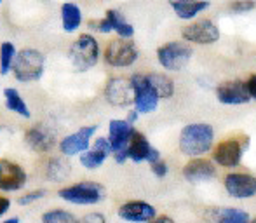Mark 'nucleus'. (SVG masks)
<instances>
[{"label":"nucleus","mask_w":256,"mask_h":223,"mask_svg":"<svg viewBox=\"0 0 256 223\" xmlns=\"http://www.w3.org/2000/svg\"><path fill=\"white\" fill-rule=\"evenodd\" d=\"M64 34H75L82 26V9L75 2H64L60 9Z\"/></svg>","instance_id":"nucleus-20"},{"label":"nucleus","mask_w":256,"mask_h":223,"mask_svg":"<svg viewBox=\"0 0 256 223\" xmlns=\"http://www.w3.org/2000/svg\"><path fill=\"white\" fill-rule=\"evenodd\" d=\"M131 86H132V92H134V98H132V105L134 108L142 114H152L157 110L158 106V96L154 91V88L150 86L148 78L145 74H134L131 75Z\"/></svg>","instance_id":"nucleus-8"},{"label":"nucleus","mask_w":256,"mask_h":223,"mask_svg":"<svg viewBox=\"0 0 256 223\" xmlns=\"http://www.w3.org/2000/svg\"><path fill=\"white\" fill-rule=\"evenodd\" d=\"M250 214L239 208H225L220 210L216 223H250Z\"/></svg>","instance_id":"nucleus-26"},{"label":"nucleus","mask_w":256,"mask_h":223,"mask_svg":"<svg viewBox=\"0 0 256 223\" xmlns=\"http://www.w3.org/2000/svg\"><path fill=\"white\" fill-rule=\"evenodd\" d=\"M92 148L102 150V152L108 154V156L112 154V145H110V142H108V138H96L94 143H92Z\"/></svg>","instance_id":"nucleus-33"},{"label":"nucleus","mask_w":256,"mask_h":223,"mask_svg":"<svg viewBox=\"0 0 256 223\" xmlns=\"http://www.w3.org/2000/svg\"><path fill=\"white\" fill-rule=\"evenodd\" d=\"M223 185L234 199H251L256 196V176L248 172H230L223 180Z\"/></svg>","instance_id":"nucleus-12"},{"label":"nucleus","mask_w":256,"mask_h":223,"mask_svg":"<svg viewBox=\"0 0 256 223\" xmlns=\"http://www.w3.org/2000/svg\"><path fill=\"white\" fill-rule=\"evenodd\" d=\"M194 49L185 40H171L157 49V61L168 72H182L190 63Z\"/></svg>","instance_id":"nucleus-4"},{"label":"nucleus","mask_w":256,"mask_h":223,"mask_svg":"<svg viewBox=\"0 0 256 223\" xmlns=\"http://www.w3.org/2000/svg\"><path fill=\"white\" fill-rule=\"evenodd\" d=\"M4 223H20V218H16V216H14V218H9V220H6Z\"/></svg>","instance_id":"nucleus-40"},{"label":"nucleus","mask_w":256,"mask_h":223,"mask_svg":"<svg viewBox=\"0 0 256 223\" xmlns=\"http://www.w3.org/2000/svg\"><path fill=\"white\" fill-rule=\"evenodd\" d=\"M126 148H128V157L132 162H143V160H146V157H148L150 150H152V145H150V142L146 140V136L143 134V132L134 129V132H132L131 140H129Z\"/></svg>","instance_id":"nucleus-21"},{"label":"nucleus","mask_w":256,"mask_h":223,"mask_svg":"<svg viewBox=\"0 0 256 223\" xmlns=\"http://www.w3.org/2000/svg\"><path fill=\"white\" fill-rule=\"evenodd\" d=\"M24 142H26V145L34 152L46 154L49 150H52V146L56 145V134H54L48 126L37 124L24 132Z\"/></svg>","instance_id":"nucleus-15"},{"label":"nucleus","mask_w":256,"mask_h":223,"mask_svg":"<svg viewBox=\"0 0 256 223\" xmlns=\"http://www.w3.org/2000/svg\"><path fill=\"white\" fill-rule=\"evenodd\" d=\"M9 208H10V200L7 197H0V216H4L9 211Z\"/></svg>","instance_id":"nucleus-37"},{"label":"nucleus","mask_w":256,"mask_h":223,"mask_svg":"<svg viewBox=\"0 0 256 223\" xmlns=\"http://www.w3.org/2000/svg\"><path fill=\"white\" fill-rule=\"evenodd\" d=\"M42 223H78V218L64 210H51L42 214Z\"/></svg>","instance_id":"nucleus-29"},{"label":"nucleus","mask_w":256,"mask_h":223,"mask_svg":"<svg viewBox=\"0 0 256 223\" xmlns=\"http://www.w3.org/2000/svg\"><path fill=\"white\" fill-rule=\"evenodd\" d=\"M58 196L64 202L77 204V206H92L104 199V188L96 182H80L61 188Z\"/></svg>","instance_id":"nucleus-6"},{"label":"nucleus","mask_w":256,"mask_h":223,"mask_svg":"<svg viewBox=\"0 0 256 223\" xmlns=\"http://www.w3.org/2000/svg\"><path fill=\"white\" fill-rule=\"evenodd\" d=\"M4 102H6V108L12 114L20 115L23 118H30L32 112L28 108V105L24 103L23 96L20 94V91L14 88H6L4 89Z\"/></svg>","instance_id":"nucleus-23"},{"label":"nucleus","mask_w":256,"mask_h":223,"mask_svg":"<svg viewBox=\"0 0 256 223\" xmlns=\"http://www.w3.org/2000/svg\"><path fill=\"white\" fill-rule=\"evenodd\" d=\"M146 223H174V220L164 214V216H155V218H152V220L146 222Z\"/></svg>","instance_id":"nucleus-39"},{"label":"nucleus","mask_w":256,"mask_h":223,"mask_svg":"<svg viewBox=\"0 0 256 223\" xmlns=\"http://www.w3.org/2000/svg\"><path fill=\"white\" fill-rule=\"evenodd\" d=\"M70 174V166L63 159H52L48 164V178L52 182H63Z\"/></svg>","instance_id":"nucleus-28"},{"label":"nucleus","mask_w":256,"mask_h":223,"mask_svg":"<svg viewBox=\"0 0 256 223\" xmlns=\"http://www.w3.org/2000/svg\"><path fill=\"white\" fill-rule=\"evenodd\" d=\"M248 148V142L242 143L240 140L228 138L223 140L222 143H218L212 152V160H214L218 166L223 168H236L242 160V154Z\"/></svg>","instance_id":"nucleus-10"},{"label":"nucleus","mask_w":256,"mask_h":223,"mask_svg":"<svg viewBox=\"0 0 256 223\" xmlns=\"http://www.w3.org/2000/svg\"><path fill=\"white\" fill-rule=\"evenodd\" d=\"M220 28L214 21L202 18V20H196L188 23L182 30V37L188 44L197 46H211L220 40Z\"/></svg>","instance_id":"nucleus-7"},{"label":"nucleus","mask_w":256,"mask_h":223,"mask_svg":"<svg viewBox=\"0 0 256 223\" xmlns=\"http://www.w3.org/2000/svg\"><path fill=\"white\" fill-rule=\"evenodd\" d=\"M183 176H185L190 183H200V182H206V180L214 178L216 168L211 160L194 157V159L183 168Z\"/></svg>","instance_id":"nucleus-18"},{"label":"nucleus","mask_w":256,"mask_h":223,"mask_svg":"<svg viewBox=\"0 0 256 223\" xmlns=\"http://www.w3.org/2000/svg\"><path fill=\"white\" fill-rule=\"evenodd\" d=\"M118 218L131 223H146L155 218L157 211L152 204L143 202V200H129L118 208Z\"/></svg>","instance_id":"nucleus-16"},{"label":"nucleus","mask_w":256,"mask_h":223,"mask_svg":"<svg viewBox=\"0 0 256 223\" xmlns=\"http://www.w3.org/2000/svg\"><path fill=\"white\" fill-rule=\"evenodd\" d=\"M10 72L14 78L21 84H32V82L40 80L46 72V54L38 49L23 48L16 52Z\"/></svg>","instance_id":"nucleus-2"},{"label":"nucleus","mask_w":256,"mask_h":223,"mask_svg":"<svg viewBox=\"0 0 256 223\" xmlns=\"http://www.w3.org/2000/svg\"><path fill=\"white\" fill-rule=\"evenodd\" d=\"M174 14L183 21H194L199 14L211 7L209 0H169Z\"/></svg>","instance_id":"nucleus-19"},{"label":"nucleus","mask_w":256,"mask_h":223,"mask_svg":"<svg viewBox=\"0 0 256 223\" xmlns=\"http://www.w3.org/2000/svg\"><path fill=\"white\" fill-rule=\"evenodd\" d=\"M150 86L154 88V91L157 92L158 100H169L174 96V82L168 77L166 74H146Z\"/></svg>","instance_id":"nucleus-24"},{"label":"nucleus","mask_w":256,"mask_h":223,"mask_svg":"<svg viewBox=\"0 0 256 223\" xmlns=\"http://www.w3.org/2000/svg\"><path fill=\"white\" fill-rule=\"evenodd\" d=\"M214 143V129L206 122H194L182 129L180 132V150L186 157H200L212 148Z\"/></svg>","instance_id":"nucleus-1"},{"label":"nucleus","mask_w":256,"mask_h":223,"mask_svg":"<svg viewBox=\"0 0 256 223\" xmlns=\"http://www.w3.org/2000/svg\"><path fill=\"white\" fill-rule=\"evenodd\" d=\"M98 131V126H82L78 131L72 132V134L64 136L60 142V152L66 157L72 156H80L82 152L91 146L92 136Z\"/></svg>","instance_id":"nucleus-9"},{"label":"nucleus","mask_w":256,"mask_h":223,"mask_svg":"<svg viewBox=\"0 0 256 223\" xmlns=\"http://www.w3.org/2000/svg\"><path fill=\"white\" fill-rule=\"evenodd\" d=\"M72 66L77 72H88L92 66H96L102 58V48L94 35L91 34H80L74 40L68 51Z\"/></svg>","instance_id":"nucleus-3"},{"label":"nucleus","mask_w":256,"mask_h":223,"mask_svg":"<svg viewBox=\"0 0 256 223\" xmlns=\"http://www.w3.org/2000/svg\"><path fill=\"white\" fill-rule=\"evenodd\" d=\"M138 118H140V112L136 110V108H132V110H129V112H128V117H126V120H128L129 124L134 126L136 122H138Z\"/></svg>","instance_id":"nucleus-36"},{"label":"nucleus","mask_w":256,"mask_h":223,"mask_svg":"<svg viewBox=\"0 0 256 223\" xmlns=\"http://www.w3.org/2000/svg\"><path fill=\"white\" fill-rule=\"evenodd\" d=\"M16 52H18V49L12 42L6 40L0 44V75L10 74V68H12Z\"/></svg>","instance_id":"nucleus-25"},{"label":"nucleus","mask_w":256,"mask_h":223,"mask_svg":"<svg viewBox=\"0 0 256 223\" xmlns=\"http://www.w3.org/2000/svg\"><path fill=\"white\" fill-rule=\"evenodd\" d=\"M108 154L102 152V150H96V148H88L86 152L80 154V164L86 169L92 171V169H98L102 164L106 160Z\"/></svg>","instance_id":"nucleus-27"},{"label":"nucleus","mask_w":256,"mask_h":223,"mask_svg":"<svg viewBox=\"0 0 256 223\" xmlns=\"http://www.w3.org/2000/svg\"><path fill=\"white\" fill-rule=\"evenodd\" d=\"M152 166V172L157 178H164L166 174H168V171H169V168H168V164L164 162L162 159H158V160H155L154 164H150Z\"/></svg>","instance_id":"nucleus-32"},{"label":"nucleus","mask_w":256,"mask_h":223,"mask_svg":"<svg viewBox=\"0 0 256 223\" xmlns=\"http://www.w3.org/2000/svg\"><path fill=\"white\" fill-rule=\"evenodd\" d=\"M160 159V152H158L157 148H154L152 146V150H150V154H148V157H146V162H150V164H154L155 160H158Z\"/></svg>","instance_id":"nucleus-38"},{"label":"nucleus","mask_w":256,"mask_h":223,"mask_svg":"<svg viewBox=\"0 0 256 223\" xmlns=\"http://www.w3.org/2000/svg\"><path fill=\"white\" fill-rule=\"evenodd\" d=\"M216 98L223 105H246L251 102L244 80H226L216 88Z\"/></svg>","instance_id":"nucleus-14"},{"label":"nucleus","mask_w":256,"mask_h":223,"mask_svg":"<svg viewBox=\"0 0 256 223\" xmlns=\"http://www.w3.org/2000/svg\"><path fill=\"white\" fill-rule=\"evenodd\" d=\"M140 51L131 38H112L103 51V60L112 68H129L138 61Z\"/></svg>","instance_id":"nucleus-5"},{"label":"nucleus","mask_w":256,"mask_h":223,"mask_svg":"<svg viewBox=\"0 0 256 223\" xmlns=\"http://www.w3.org/2000/svg\"><path fill=\"white\" fill-rule=\"evenodd\" d=\"M256 9V0H234L230 4V10L234 14H248Z\"/></svg>","instance_id":"nucleus-30"},{"label":"nucleus","mask_w":256,"mask_h":223,"mask_svg":"<svg viewBox=\"0 0 256 223\" xmlns=\"http://www.w3.org/2000/svg\"><path fill=\"white\" fill-rule=\"evenodd\" d=\"M103 94L106 103H110L112 106H118V108L132 105V98H134L131 80L124 77H112L104 86Z\"/></svg>","instance_id":"nucleus-11"},{"label":"nucleus","mask_w":256,"mask_h":223,"mask_svg":"<svg viewBox=\"0 0 256 223\" xmlns=\"http://www.w3.org/2000/svg\"><path fill=\"white\" fill-rule=\"evenodd\" d=\"M0 4H2V0H0Z\"/></svg>","instance_id":"nucleus-42"},{"label":"nucleus","mask_w":256,"mask_h":223,"mask_svg":"<svg viewBox=\"0 0 256 223\" xmlns=\"http://www.w3.org/2000/svg\"><path fill=\"white\" fill-rule=\"evenodd\" d=\"M250 223H256V220H250Z\"/></svg>","instance_id":"nucleus-41"},{"label":"nucleus","mask_w":256,"mask_h":223,"mask_svg":"<svg viewBox=\"0 0 256 223\" xmlns=\"http://www.w3.org/2000/svg\"><path fill=\"white\" fill-rule=\"evenodd\" d=\"M28 182V174L20 164L12 160L0 159V190L2 192H18Z\"/></svg>","instance_id":"nucleus-13"},{"label":"nucleus","mask_w":256,"mask_h":223,"mask_svg":"<svg viewBox=\"0 0 256 223\" xmlns=\"http://www.w3.org/2000/svg\"><path fill=\"white\" fill-rule=\"evenodd\" d=\"M78 223H106V220L102 213H89L84 218H80Z\"/></svg>","instance_id":"nucleus-34"},{"label":"nucleus","mask_w":256,"mask_h":223,"mask_svg":"<svg viewBox=\"0 0 256 223\" xmlns=\"http://www.w3.org/2000/svg\"><path fill=\"white\" fill-rule=\"evenodd\" d=\"M44 196H46V190H32V192L21 196L18 202H20L21 206H28V204L35 202V200H38V199H42Z\"/></svg>","instance_id":"nucleus-31"},{"label":"nucleus","mask_w":256,"mask_h":223,"mask_svg":"<svg viewBox=\"0 0 256 223\" xmlns=\"http://www.w3.org/2000/svg\"><path fill=\"white\" fill-rule=\"evenodd\" d=\"M134 132V126L129 124L126 118H114L108 124V142L112 145V154L126 148Z\"/></svg>","instance_id":"nucleus-17"},{"label":"nucleus","mask_w":256,"mask_h":223,"mask_svg":"<svg viewBox=\"0 0 256 223\" xmlns=\"http://www.w3.org/2000/svg\"><path fill=\"white\" fill-rule=\"evenodd\" d=\"M246 88H248V92H250V98L256 100V75H251V77L248 78Z\"/></svg>","instance_id":"nucleus-35"},{"label":"nucleus","mask_w":256,"mask_h":223,"mask_svg":"<svg viewBox=\"0 0 256 223\" xmlns=\"http://www.w3.org/2000/svg\"><path fill=\"white\" fill-rule=\"evenodd\" d=\"M104 18L108 20L112 26V34H115L117 37L122 38H132L134 37V26L129 23L128 20L124 18V14L117 9H108L104 12Z\"/></svg>","instance_id":"nucleus-22"}]
</instances>
